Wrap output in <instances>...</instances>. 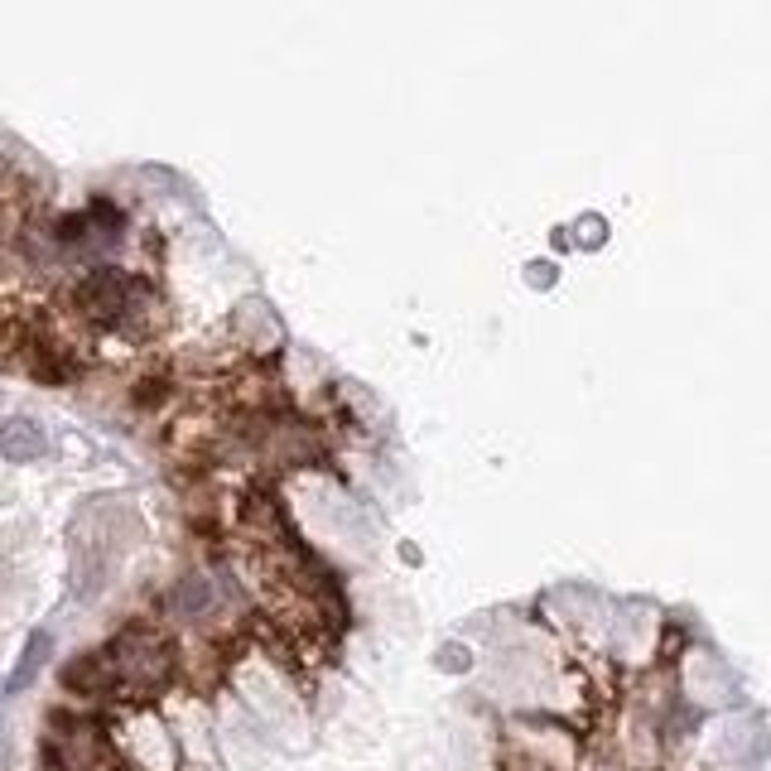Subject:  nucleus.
<instances>
[{"label":"nucleus","instance_id":"f257e3e1","mask_svg":"<svg viewBox=\"0 0 771 771\" xmlns=\"http://www.w3.org/2000/svg\"><path fill=\"white\" fill-rule=\"evenodd\" d=\"M0 454H6L10 463H34V458L49 454V434L39 430L30 415H10L6 424H0Z\"/></svg>","mask_w":771,"mask_h":771},{"label":"nucleus","instance_id":"f03ea898","mask_svg":"<svg viewBox=\"0 0 771 771\" xmlns=\"http://www.w3.org/2000/svg\"><path fill=\"white\" fill-rule=\"evenodd\" d=\"M49 656H53V636L39 627L24 636V651H20V661H15V670L6 675V695H24L34 680H39V670L49 666Z\"/></svg>","mask_w":771,"mask_h":771},{"label":"nucleus","instance_id":"7ed1b4c3","mask_svg":"<svg viewBox=\"0 0 771 771\" xmlns=\"http://www.w3.org/2000/svg\"><path fill=\"white\" fill-rule=\"evenodd\" d=\"M175 598H179V613H189V617L208 613V603H212V593H208L203 579H183V589H179Z\"/></svg>","mask_w":771,"mask_h":771}]
</instances>
